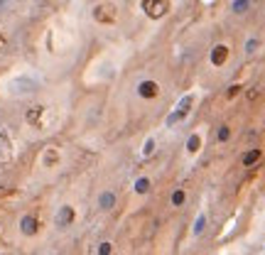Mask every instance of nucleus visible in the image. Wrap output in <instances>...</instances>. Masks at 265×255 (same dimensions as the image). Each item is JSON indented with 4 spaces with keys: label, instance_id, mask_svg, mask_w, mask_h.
<instances>
[{
    "label": "nucleus",
    "instance_id": "obj_1",
    "mask_svg": "<svg viewBox=\"0 0 265 255\" xmlns=\"http://www.w3.org/2000/svg\"><path fill=\"white\" fill-rule=\"evenodd\" d=\"M169 8H172L169 0H143V10H145V15L152 18V20L165 18V15L169 13Z\"/></svg>",
    "mask_w": 265,
    "mask_h": 255
},
{
    "label": "nucleus",
    "instance_id": "obj_2",
    "mask_svg": "<svg viewBox=\"0 0 265 255\" xmlns=\"http://www.w3.org/2000/svg\"><path fill=\"white\" fill-rule=\"evenodd\" d=\"M94 18H96L98 23H103V25H111V23L116 20V8H113V5H98V8L94 10Z\"/></svg>",
    "mask_w": 265,
    "mask_h": 255
},
{
    "label": "nucleus",
    "instance_id": "obj_3",
    "mask_svg": "<svg viewBox=\"0 0 265 255\" xmlns=\"http://www.w3.org/2000/svg\"><path fill=\"white\" fill-rule=\"evenodd\" d=\"M189 108H192V96L182 98V103H179V106H177V111H174V113H172V116L167 118V123H169V125L179 123V120H182V118H184V116L189 113Z\"/></svg>",
    "mask_w": 265,
    "mask_h": 255
},
{
    "label": "nucleus",
    "instance_id": "obj_4",
    "mask_svg": "<svg viewBox=\"0 0 265 255\" xmlns=\"http://www.w3.org/2000/svg\"><path fill=\"white\" fill-rule=\"evenodd\" d=\"M157 93H160V89H157L155 81H143V84H140V96H143V98H155Z\"/></svg>",
    "mask_w": 265,
    "mask_h": 255
},
{
    "label": "nucleus",
    "instance_id": "obj_5",
    "mask_svg": "<svg viewBox=\"0 0 265 255\" xmlns=\"http://www.w3.org/2000/svg\"><path fill=\"white\" fill-rule=\"evenodd\" d=\"M228 59V47H223V45H218L214 52H211V62L216 64V67H221L223 62Z\"/></svg>",
    "mask_w": 265,
    "mask_h": 255
},
{
    "label": "nucleus",
    "instance_id": "obj_6",
    "mask_svg": "<svg viewBox=\"0 0 265 255\" xmlns=\"http://www.w3.org/2000/svg\"><path fill=\"white\" fill-rule=\"evenodd\" d=\"M20 226H23V233H25V235H35V233H37V221H35L32 216H25Z\"/></svg>",
    "mask_w": 265,
    "mask_h": 255
},
{
    "label": "nucleus",
    "instance_id": "obj_7",
    "mask_svg": "<svg viewBox=\"0 0 265 255\" xmlns=\"http://www.w3.org/2000/svg\"><path fill=\"white\" fill-rule=\"evenodd\" d=\"M72 221H74V211H72V206H64L59 211V226H69Z\"/></svg>",
    "mask_w": 265,
    "mask_h": 255
},
{
    "label": "nucleus",
    "instance_id": "obj_8",
    "mask_svg": "<svg viewBox=\"0 0 265 255\" xmlns=\"http://www.w3.org/2000/svg\"><path fill=\"white\" fill-rule=\"evenodd\" d=\"M42 113H45V108H42V106H35V108L27 113V120H30L32 125H40V116H42Z\"/></svg>",
    "mask_w": 265,
    "mask_h": 255
},
{
    "label": "nucleus",
    "instance_id": "obj_9",
    "mask_svg": "<svg viewBox=\"0 0 265 255\" xmlns=\"http://www.w3.org/2000/svg\"><path fill=\"white\" fill-rule=\"evenodd\" d=\"M258 160H260V150H250V152H245L243 164H245V167H250V164H255Z\"/></svg>",
    "mask_w": 265,
    "mask_h": 255
},
{
    "label": "nucleus",
    "instance_id": "obj_10",
    "mask_svg": "<svg viewBox=\"0 0 265 255\" xmlns=\"http://www.w3.org/2000/svg\"><path fill=\"white\" fill-rule=\"evenodd\" d=\"M113 204H116V196H113V194H108V191L101 194V206H103V209H111Z\"/></svg>",
    "mask_w": 265,
    "mask_h": 255
},
{
    "label": "nucleus",
    "instance_id": "obj_11",
    "mask_svg": "<svg viewBox=\"0 0 265 255\" xmlns=\"http://www.w3.org/2000/svg\"><path fill=\"white\" fill-rule=\"evenodd\" d=\"M187 147H189V152H196L199 150V135H192L189 142H187Z\"/></svg>",
    "mask_w": 265,
    "mask_h": 255
},
{
    "label": "nucleus",
    "instance_id": "obj_12",
    "mask_svg": "<svg viewBox=\"0 0 265 255\" xmlns=\"http://www.w3.org/2000/svg\"><path fill=\"white\" fill-rule=\"evenodd\" d=\"M147 186H150V182H147V179H140V182H138V191H140V194H145V191H147Z\"/></svg>",
    "mask_w": 265,
    "mask_h": 255
},
{
    "label": "nucleus",
    "instance_id": "obj_13",
    "mask_svg": "<svg viewBox=\"0 0 265 255\" xmlns=\"http://www.w3.org/2000/svg\"><path fill=\"white\" fill-rule=\"evenodd\" d=\"M228 135H231L228 128H221V130H218V140H228Z\"/></svg>",
    "mask_w": 265,
    "mask_h": 255
},
{
    "label": "nucleus",
    "instance_id": "obj_14",
    "mask_svg": "<svg viewBox=\"0 0 265 255\" xmlns=\"http://www.w3.org/2000/svg\"><path fill=\"white\" fill-rule=\"evenodd\" d=\"M172 201H174V204H182V201H184V194H182V191H177V194L172 196Z\"/></svg>",
    "mask_w": 265,
    "mask_h": 255
},
{
    "label": "nucleus",
    "instance_id": "obj_15",
    "mask_svg": "<svg viewBox=\"0 0 265 255\" xmlns=\"http://www.w3.org/2000/svg\"><path fill=\"white\" fill-rule=\"evenodd\" d=\"M45 160H47V164H52V162H57V155H54V152H47Z\"/></svg>",
    "mask_w": 265,
    "mask_h": 255
},
{
    "label": "nucleus",
    "instance_id": "obj_16",
    "mask_svg": "<svg viewBox=\"0 0 265 255\" xmlns=\"http://www.w3.org/2000/svg\"><path fill=\"white\" fill-rule=\"evenodd\" d=\"M98 253H111V243H103V245L98 248Z\"/></svg>",
    "mask_w": 265,
    "mask_h": 255
},
{
    "label": "nucleus",
    "instance_id": "obj_17",
    "mask_svg": "<svg viewBox=\"0 0 265 255\" xmlns=\"http://www.w3.org/2000/svg\"><path fill=\"white\" fill-rule=\"evenodd\" d=\"M0 45H3V37H0Z\"/></svg>",
    "mask_w": 265,
    "mask_h": 255
}]
</instances>
